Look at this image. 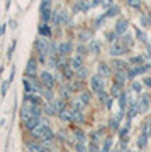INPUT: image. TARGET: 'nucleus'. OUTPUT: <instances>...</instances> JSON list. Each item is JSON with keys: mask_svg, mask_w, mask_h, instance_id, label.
I'll return each mask as SVG.
<instances>
[{"mask_svg": "<svg viewBox=\"0 0 151 152\" xmlns=\"http://www.w3.org/2000/svg\"><path fill=\"white\" fill-rule=\"evenodd\" d=\"M88 51H90V53H93V54H98V53H100V44H98L95 39H93V41H90V42H88Z\"/></svg>", "mask_w": 151, "mask_h": 152, "instance_id": "a878e982", "label": "nucleus"}, {"mask_svg": "<svg viewBox=\"0 0 151 152\" xmlns=\"http://www.w3.org/2000/svg\"><path fill=\"white\" fill-rule=\"evenodd\" d=\"M122 86H119V85H115V83H114L112 85V88H110V96H114V98H119L121 96V95H122Z\"/></svg>", "mask_w": 151, "mask_h": 152, "instance_id": "b1692460", "label": "nucleus"}, {"mask_svg": "<svg viewBox=\"0 0 151 152\" xmlns=\"http://www.w3.org/2000/svg\"><path fill=\"white\" fill-rule=\"evenodd\" d=\"M59 15H61V24H66V22L70 20V14L66 10H59Z\"/></svg>", "mask_w": 151, "mask_h": 152, "instance_id": "79ce46f5", "label": "nucleus"}, {"mask_svg": "<svg viewBox=\"0 0 151 152\" xmlns=\"http://www.w3.org/2000/svg\"><path fill=\"white\" fill-rule=\"evenodd\" d=\"M14 76H16V68H14V66H12L10 76H9V80H7V81H9V83H12V81H14Z\"/></svg>", "mask_w": 151, "mask_h": 152, "instance_id": "603ef678", "label": "nucleus"}, {"mask_svg": "<svg viewBox=\"0 0 151 152\" xmlns=\"http://www.w3.org/2000/svg\"><path fill=\"white\" fill-rule=\"evenodd\" d=\"M70 68L75 71V73L83 68V59H81V56H73V58H71L70 59Z\"/></svg>", "mask_w": 151, "mask_h": 152, "instance_id": "f8f14e48", "label": "nucleus"}, {"mask_svg": "<svg viewBox=\"0 0 151 152\" xmlns=\"http://www.w3.org/2000/svg\"><path fill=\"white\" fill-rule=\"evenodd\" d=\"M110 64H107L105 61H100L97 66V75L98 76H102V78H107V76H110Z\"/></svg>", "mask_w": 151, "mask_h": 152, "instance_id": "0eeeda50", "label": "nucleus"}, {"mask_svg": "<svg viewBox=\"0 0 151 152\" xmlns=\"http://www.w3.org/2000/svg\"><path fill=\"white\" fill-rule=\"evenodd\" d=\"M75 139H76V142H85L87 140L85 132L81 130V129H76V130H75Z\"/></svg>", "mask_w": 151, "mask_h": 152, "instance_id": "2f4dec72", "label": "nucleus"}, {"mask_svg": "<svg viewBox=\"0 0 151 152\" xmlns=\"http://www.w3.org/2000/svg\"><path fill=\"white\" fill-rule=\"evenodd\" d=\"M110 147H112V139L109 137L107 140L104 142V147H102V152H110Z\"/></svg>", "mask_w": 151, "mask_h": 152, "instance_id": "a19ab883", "label": "nucleus"}, {"mask_svg": "<svg viewBox=\"0 0 151 152\" xmlns=\"http://www.w3.org/2000/svg\"><path fill=\"white\" fill-rule=\"evenodd\" d=\"M107 17H105V14H104L102 17H98L97 20H95V27H102V24H104V20H105Z\"/></svg>", "mask_w": 151, "mask_h": 152, "instance_id": "de8ad7c7", "label": "nucleus"}, {"mask_svg": "<svg viewBox=\"0 0 151 152\" xmlns=\"http://www.w3.org/2000/svg\"><path fill=\"white\" fill-rule=\"evenodd\" d=\"M43 152H51V149H46V147H44V149H43Z\"/></svg>", "mask_w": 151, "mask_h": 152, "instance_id": "680f3d73", "label": "nucleus"}, {"mask_svg": "<svg viewBox=\"0 0 151 152\" xmlns=\"http://www.w3.org/2000/svg\"><path fill=\"white\" fill-rule=\"evenodd\" d=\"M4 32H5V27H4V26H0V36H4Z\"/></svg>", "mask_w": 151, "mask_h": 152, "instance_id": "052dcab7", "label": "nucleus"}, {"mask_svg": "<svg viewBox=\"0 0 151 152\" xmlns=\"http://www.w3.org/2000/svg\"><path fill=\"white\" fill-rule=\"evenodd\" d=\"M90 2L88 0H78L76 2V5H75V9L76 10H80V12H88V9H90Z\"/></svg>", "mask_w": 151, "mask_h": 152, "instance_id": "a211bd4d", "label": "nucleus"}, {"mask_svg": "<svg viewBox=\"0 0 151 152\" xmlns=\"http://www.w3.org/2000/svg\"><path fill=\"white\" fill-rule=\"evenodd\" d=\"M102 5L110 9V7H114V0H102Z\"/></svg>", "mask_w": 151, "mask_h": 152, "instance_id": "8fccbe9b", "label": "nucleus"}, {"mask_svg": "<svg viewBox=\"0 0 151 152\" xmlns=\"http://www.w3.org/2000/svg\"><path fill=\"white\" fill-rule=\"evenodd\" d=\"M49 34H51L49 27L46 26V24H43V26L39 27V36H41V37H49Z\"/></svg>", "mask_w": 151, "mask_h": 152, "instance_id": "473e14b6", "label": "nucleus"}, {"mask_svg": "<svg viewBox=\"0 0 151 152\" xmlns=\"http://www.w3.org/2000/svg\"><path fill=\"white\" fill-rule=\"evenodd\" d=\"M117 14H119V9H117L115 5H114V7H110V9H109V10L105 12V17H107V19H109V17H115Z\"/></svg>", "mask_w": 151, "mask_h": 152, "instance_id": "4c0bfd02", "label": "nucleus"}, {"mask_svg": "<svg viewBox=\"0 0 151 152\" xmlns=\"http://www.w3.org/2000/svg\"><path fill=\"white\" fill-rule=\"evenodd\" d=\"M87 51H88V48H85V46H78V48H76V53H78V56L87 54Z\"/></svg>", "mask_w": 151, "mask_h": 152, "instance_id": "49530a36", "label": "nucleus"}, {"mask_svg": "<svg viewBox=\"0 0 151 152\" xmlns=\"http://www.w3.org/2000/svg\"><path fill=\"white\" fill-rule=\"evenodd\" d=\"M71 91H73V90H71V86H65V85H63V86H61V90H59V93H61V98H63V100L70 98Z\"/></svg>", "mask_w": 151, "mask_h": 152, "instance_id": "7c9ffc66", "label": "nucleus"}, {"mask_svg": "<svg viewBox=\"0 0 151 152\" xmlns=\"http://www.w3.org/2000/svg\"><path fill=\"white\" fill-rule=\"evenodd\" d=\"M88 2H90V5H92V7H97V5L102 4V0H88Z\"/></svg>", "mask_w": 151, "mask_h": 152, "instance_id": "5fc2aeb1", "label": "nucleus"}, {"mask_svg": "<svg viewBox=\"0 0 151 152\" xmlns=\"http://www.w3.org/2000/svg\"><path fill=\"white\" fill-rule=\"evenodd\" d=\"M126 2H127V5L132 7V9H136V10L141 9V0H126Z\"/></svg>", "mask_w": 151, "mask_h": 152, "instance_id": "e433bc0d", "label": "nucleus"}, {"mask_svg": "<svg viewBox=\"0 0 151 152\" xmlns=\"http://www.w3.org/2000/svg\"><path fill=\"white\" fill-rule=\"evenodd\" d=\"M100 151H102V149L98 147V144H97V142H92V144L88 145V152H100Z\"/></svg>", "mask_w": 151, "mask_h": 152, "instance_id": "37998d69", "label": "nucleus"}, {"mask_svg": "<svg viewBox=\"0 0 151 152\" xmlns=\"http://www.w3.org/2000/svg\"><path fill=\"white\" fill-rule=\"evenodd\" d=\"M129 112H127V120L134 118L136 115L139 113V105H138V102H134V100H129Z\"/></svg>", "mask_w": 151, "mask_h": 152, "instance_id": "9b49d317", "label": "nucleus"}, {"mask_svg": "<svg viewBox=\"0 0 151 152\" xmlns=\"http://www.w3.org/2000/svg\"><path fill=\"white\" fill-rule=\"evenodd\" d=\"M90 88H92V91L93 93H102L104 91V78L102 76H98V75H95V76H92L90 78Z\"/></svg>", "mask_w": 151, "mask_h": 152, "instance_id": "39448f33", "label": "nucleus"}, {"mask_svg": "<svg viewBox=\"0 0 151 152\" xmlns=\"http://www.w3.org/2000/svg\"><path fill=\"white\" fill-rule=\"evenodd\" d=\"M41 96H43V98H46L48 102H54V91H53V88H44V86H43Z\"/></svg>", "mask_w": 151, "mask_h": 152, "instance_id": "6ab92c4d", "label": "nucleus"}, {"mask_svg": "<svg viewBox=\"0 0 151 152\" xmlns=\"http://www.w3.org/2000/svg\"><path fill=\"white\" fill-rule=\"evenodd\" d=\"M9 26H10L12 29H16L17 27V20H9Z\"/></svg>", "mask_w": 151, "mask_h": 152, "instance_id": "bf43d9fd", "label": "nucleus"}, {"mask_svg": "<svg viewBox=\"0 0 151 152\" xmlns=\"http://www.w3.org/2000/svg\"><path fill=\"white\" fill-rule=\"evenodd\" d=\"M22 86H24V90H26V95H41V91H43V85H41V81H39V78L24 76Z\"/></svg>", "mask_w": 151, "mask_h": 152, "instance_id": "f03ea898", "label": "nucleus"}, {"mask_svg": "<svg viewBox=\"0 0 151 152\" xmlns=\"http://www.w3.org/2000/svg\"><path fill=\"white\" fill-rule=\"evenodd\" d=\"M76 75H78V78H80V80H83V78H85V76L88 75V71H87V68L83 66V68H81L80 71H76Z\"/></svg>", "mask_w": 151, "mask_h": 152, "instance_id": "a18cd8bd", "label": "nucleus"}, {"mask_svg": "<svg viewBox=\"0 0 151 152\" xmlns=\"http://www.w3.org/2000/svg\"><path fill=\"white\" fill-rule=\"evenodd\" d=\"M134 32H136V36H138V39H139V41H143V42H148V36H146V34L143 32L141 29L136 27V29H134Z\"/></svg>", "mask_w": 151, "mask_h": 152, "instance_id": "c9c22d12", "label": "nucleus"}, {"mask_svg": "<svg viewBox=\"0 0 151 152\" xmlns=\"http://www.w3.org/2000/svg\"><path fill=\"white\" fill-rule=\"evenodd\" d=\"M14 49H16V41H12L10 48H9V58H10V56H12V53H14Z\"/></svg>", "mask_w": 151, "mask_h": 152, "instance_id": "864d4df0", "label": "nucleus"}, {"mask_svg": "<svg viewBox=\"0 0 151 152\" xmlns=\"http://www.w3.org/2000/svg\"><path fill=\"white\" fill-rule=\"evenodd\" d=\"M119 125H121V122H119L115 117H114V118H110V122H109V127H110V130H119V129H121Z\"/></svg>", "mask_w": 151, "mask_h": 152, "instance_id": "72a5a7b5", "label": "nucleus"}, {"mask_svg": "<svg viewBox=\"0 0 151 152\" xmlns=\"http://www.w3.org/2000/svg\"><path fill=\"white\" fill-rule=\"evenodd\" d=\"M114 80H115V85H119V86H124L126 81L129 80V76H127V71H115V75H114Z\"/></svg>", "mask_w": 151, "mask_h": 152, "instance_id": "9d476101", "label": "nucleus"}, {"mask_svg": "<svg viewBox=\"0 0 151 152\" xmlns=\"http://www.w3.org/2000/svg\"><path fill=\"white\" fill-rule=\"evenodd\" d=\"M144 61H146L144 54H139V56H132V58L129 59V63L131 64H134V66H143V64H146Z\"/></svg>", "mask_w": 151, "mask_h": 152, "instance_id": "aec40b11", "label": "nucleus"}, {"mask_svg": "<svg viewBox=\"0 0 151 152\" xmlns=\"http://www.w3.org/2000/svg\"><path fill=\"white\" fill-rule=\"evenodd\" d=\"M83 108H85V103L81 102L80 98H76L75 102H73V105H71V110H76V112H83Z\"/></svg>", "mask_w": 151, "mask_h": 152, "instance_id": "c85d7f7f", "label": "nucleus"}, {"mask_svg": "<svg viewBox=\"0 0 151 152\" xmlns=\"http://www.w3.org/2000/svg\"><path fill=\"white\" fill-rule=\"evenodd\" d=\"M73 51V44L70 41H66V42H61L58 46V56H68Z\"/></svg>", "mask_w": 151, "mask_h": 152, "instance_id": "1a4fd4ad", "label": "nucleus"}, {"mask_svg": "<svg viewBox=\"0 0 151 152\" xmlns=\"http://www.w3.org/2000/svg\"><path fill=\"white\" fill-rule=\"evenodd\" d=\"M41 17H43L44 22H48L51 17H53V9H51V0H43V4H41Z\"/></svg>", "mask_w": 151, "mask_h": 152, "instance_id": "20e7f679", "label": "nucleus"}, {"mask_svg": "<svg viewBox=\"0 0 151 152\" xmlns=\"http://www.w3.org/2000/svg\"><path fill=\"white\" fill-rule=\"evenodd\" d=\"M127 107H129V102H127V93L124 91L122 95H121V96H119V108L124 112Z\"/></svg>", "mask_w": 151, "mask_h": 152, "instance_id": "4be33fe9", "label": "nucleus"}, {"mask_svg": "<svg viewBox=\"0 0 151 152\" xmlns=\"http://www.w3.org/2000/svg\"><path fill=\"white\" fill-rule=\"evenodd\" d=\"M110 66H114V69L115 71H127L129 68H127V63L126 61H121V59H114L112 63H110Z\"/></svg>", "mask_w": 151, "mask_h": 152, "instance_id": "dca6fc26", "label": "nucleus"}, {"mask_svg": "<svg viewBox=\"0 0 151 152\" xmlns=\"http://www.w3.org/2000/svg\"><path fill=\"white\" fill-rule=\"evenodd\" d=\"M27 147H29V152H43L44 149V145L36 144V142H27Z\"/></svg>", "mask_w": 151, "mask_h": 152, "instance_id": "cd10ccee", "label": "nucleus"}, {"mask_svg": "<svg viewBox=\"0 0 151 152\" xmlns=\"http://www.w3.org/2000/svg\"><path fill=\"white\" fill-rule=\"evenodd\" d=\"M138 105H139V113H144V112H148V108H150V96L143 95V96L139 98Z\"/></svg>", "mask_w": 151, "mask_h": 152, "instance_id": "2eb2a0df", "label": "nucleus"}, {"mask_svg": "<svg viewBox=\"0 0 151 152\" xmlns=\"http://www.w3.org/2000/svg\"><path fill=\"white\" fill-rule=\"evenodd\" d=\"M75 151L76 152H87L85 144H83V142H76V144H75Z\"/></svg>", "mask_w": 151, "mask_h": 152, "instance_id": "c03bdc74", "label": "nucleus"}, {"mask_svg": "<svg viewBox=\"0 0 151 152\" xmlns=\"http://www.w3.org/2000/svg\"><path fill=\"white\" fill-rule=\"evenodd\" d=\"M53 26H59L61 24V15H59V10H53Z\"/></svg>", "mask_w": 151, "mask_h": 152, "instance_id": "f704fd0d", "label": "nucleus"}, {"mask_svg": "<svg viewBox=\"0 0 151 152\" xmlns=\"http://www.w3.org/2000/svg\"><path fill=\"white\" fill-rule=\"evenodd\" d=\"M71 112H73V122H75V124H83V122H85L83 112H76V110H71Z\"/></svg>", "mask_w": 151, "mask_h": 152, "instance_id": "bb28decb", "label": "nucleus"}, {"mask_svg": "<svg viewBox=\"0 0 151 152\" xmlns=\"http://www.w3.org/2000/svg\"><path fill=\"white\" fill-rule=\"evenodd\" d=\"M148 140H150V135L141 134V135L138 137V147H139V149H144V147L148 145Z\"/></svg>", "mask_w": 151, "mask_h": 152, "instance_id": "393cba45", "label": "nucleus"}, {"mask_svg": "<svg viewBox=\"0 0 151 152\" xmlns=\"http://www.w3.org/2000/svg\"><path fill=\"white\" fill-rule=\"evenodd\" d=\"M78 98H80L85 105H88V103H90V100H92V95H90V91H80Z\"/></svg>", "mask_w": 151, "mask_h": 152, "instance_id": "c756f323", "label": "nucleus"}, {"mask_svg": "<svg viewBox=\"0 0 151 152\" xmlns=\"http://www.w3.org/2000/svg\"><path fill=\"white\" fill-rule=\"evenodd\" d=\"M78 41H80V42H90V41H93L92 31H87V29L80 31V32H78Z\"/></svg>", "mask_w": 151, "mask_h": 152, "instance_id": "ddd939ff", "label": "nucleus"}, {"mask_svg": "<svg viewBox=\"0 0 151 152\" xmlns=\"http://www.w3.org/2000/svg\"><path fill=\"white\" fill-rule=\"evenodd\" d=\"M126 31H127V20H126V19H119L117 24H115V32H117L119 36H124Z\"/></svg>", "mask_w": 151, "mask_h": 152, "instance_id": "4468645a", "label": "nucleus"}, {"mask_svg": "<svg viewBox=\"0 0 151 152\" xmlns=\"http://www.w3.org/2000/svg\"><path fill=\"white\" fill-rule=\"evenodd\" d=\"M19 113H21L22 124H26V122L36 118V117H41V113H43V107H38V105H34V103H31V102H26V100H24V103H22Z\"/></svg>", "mask_w": 151, "mask_h": 152, "instance_id": "f257e3e1", "label": "nucleus"}, {"mask_svg": "<svg viewBox=\"0 0 151 152\" xmlns=\"http://www.w3.org/2000/svg\"><path fill=\"white\" fill-rule=\"evenodd\" d=\"M53 103H54V107H56V115L61 113V112L66 108V103H65V100H63V98H59V100H54Z\"/></svg>", "mask_w": 151, "mask_h": 152, "instance_id": "5701e85b", "label": "nucleus"}, {"mask_svg": "<svg viewBox=\"0 0 151 152\" xmlns=\"http://www.w3.org/2000/svg\"><path fill=\"white\" fill-rule=\"evenodd\" d=\"M117 36H119V34L115 32V31H114V32H107V34H105V39H107L110 44H115V37H117Z\"/></svg>", "mask_w": 151, "mask_h": 152, "instance_id": "58836bf2", "label": "nucleus"}, {"mask_svg": "<svg viewBox=\"0 0 151 152\" xmlns=\"http://www.w3.org/2000/svg\"><path fill=\"white\" fill-rule=\"evenodd\" d=\"M9 85H10L9 81H5L4 85H2V96H5L7 95V91H9Z\"/></svg>", "mask_w": 151, "mask_h": 152, "instance_id": "09e8293b", "label": "nucleus"}, {"mask_svg": "<svg viewBox=\"0 0 151 152\" xmlns=\"http://www.w3.org/2000/svg\"><path fill=\"white\" fill-rule=\"evenodd\" d=\"M58 117L61 122H73V112H71V108H65L61 113H58Z\"/></svg>", "mask_w": 151, "mask_h": 152, "instance_id": "f3484780", "label": "nucleus"}, {"mask_svg": "<svg viewBox=\"0 0 151 152\" xmlns=\"http://www.w3.org/2000/svg\"><path fill=\"white\" fill-rule=\"evenodd\" d=\"M144 85L148 88H151V76H146V78H144Z\"/></svg>", "mask_w": 151, "mask_h": 152, "instance_id": "6e6d98bb", "label": "nucleus"}, {"mask_svg": "<svg viewBox=\"0 0 151 152\" xmlns=\"http://www.w3.org/2000/svg\"><path fill=\"white\" fill-rule=\"evenodd\" d=\"M112 152H121V151H112Z\"/></svg>", "mask_w": 151, "mask_h": 152, "instance_id": "e2e57ef3", "label": "nucleus"}, {"mask_svg": "<svg viewBox=\"0 0 151 152\" xmlns=\"http://www.w3.org/2000/svg\"><path fill=\"white\" fill-rule=\"evenodd\" d=\"M39 81L44 88H54V85H56V80L49 71H41L39 73Z\"/></svg>", "mask_w": 151, "mask_h": 152, "instance_id": "7ed1b4c3", "label": "nucleus"}, {"mask_svg": "<svg viewBox=\"0 0 151 152\" xmlns=\"http://www.w3.org/2000/svg\"><path fill=\"white\" fill-rule=\"evenodd\" d=\"M144 58L146 59L151 58V42H148V49H146V53H144Z\"/></svg>", "mask_w": 151, "mask_h": 152, "instance_id": "3c124183", "label": "nucleus"}, {"mask_svg": "<svg viewBox=\"0 0 151 152\" xmlns=\"http://www.w3.org/2000/svg\"><path fill=\"white\" fill-rule=\"evenodd\" d=\"M36 75H38V61L34 59V58H31V59L27 61V66H26V73H24V76L36 78Z\"/></svg>", "mask_w": 151, "mask_h": 152, "instance_id": "423d86ee", "label": "nucleus"}, {"mask_svg": "<svg viewBox=\"0 0 151 152\" xmlns=\"http://www.w3.org/2000/svg\"><path fill=\"white\" fill-rule=\"evenodd\" d=\"M131 90L136 91V93H141V91H143V85H141L139 81H134L132 85H131Z\"/></svg>", "mask_w": 151, "mask_h": 152, "instance_id": "ea45409f", "label": "nucleus"}, {"mask_svg": "<svg viewBox=\"0 0 151 152\" xmlns=\"http://www.w3.org/2000/svg\"><path fill=\"white\" fill-rule=\"evenodd\" d=\"M126 46L124 44H121V41H119V42H115V44H112V46H110V51H109V54L110 56H122L126 53Z\"/></svg>", "mask_w": 151, "mask_h": 152, "instance_id": "6e6552de", "label": "nucleus"}, {"mask_svg": "<svg viewBox=\"0 0 151 152\" xmlns=\"http://www.w3.org/2000/svg\"><path fill=\"white\" fill-rule=\"evenodd\" d=\"M115 118H117L119 122H122V118H124V112H122V110H121V112H119V113L115 115Z\"/></svg>", "mask_w": 151, "mask_h": 152, "instance_id": "4d7b16f0", "label": "nucleus"}, {"mask_svg": "<svg viewBox=\"0 0 151 152\" xmlns=\"http://www.w3.org/2000/svg\"><path fill=\"white\" fill-rule=\"evenodd\" d=\"M43 112L48 115V117H53V115L56 113V107H54L53 102H49V103H46V105L43 107Z\"/></svg>", "mask_w": 151, "mask_h": 152, "instance_id": "412c9836", "label": "nucleus"}, {"mask_svg": "<svg viewBox=\"0 0 151 152\" xmlns=\"http://www.w3.org/2000/svg\"><path fill=\"white\" fill-rule=\"evenodd\" d=\"M90 137H92V142H97L98 140V132H92V135Z\"/></svg>", "mask_w": 151, "mask_h": 152, "instance_id": "13d9d810", "label": "nucleus"}]
</instances>
